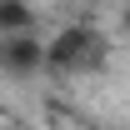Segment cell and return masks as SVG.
I'll list each match as a JSON object with an SVG mask.
<instances>
[{"label":"cell","instance_id":"cell-1","mask_svg":"<svg viewBox=\"0 0 130 130\" xmlns=\"http://www.w3.org/2000/svg\"><path fill=\"white\" fill-rule=\"evenodd\" d=\"M105 65H110V35L100 30V25H90V20L60 25L45 40V75L85 80V75H100Z\"/></svg>","mask_w":130,"mask_h":130},{"label":"cell","instance_id":"cell-2","mask_svg":"<svg viewBox=\"0 0 130 130\" xmlns=\"http://www.w3.org/2000/svg\"><path fill=\"white\" fill-rule=\"evenodd\" d=\"M0 70L5 75H15V80H30L45 70V40L35 30L25 35H0Z\"/></svg>","mask_w":130,"mask_h":130},{"label":"cell","instance_id":"cell-3","mask_svg":"<svg viewBox=\"0 0 130 130\" xmlns=\"http://www.w3.org/2000/svg\"><path fill=\"white\" fill-rule=\"evenodd\" d=\"M25 30H35L30 0H0V35H25Z\"/></svg>","mask_w":130,"mask_h":130},{"label":"cell","instance_id":"cell-4","mask_svg":"<svg viewBox=\"0 0 130 130\" xmlns=\"http://www.w3.org/2000/svg\"><path fill=\"white\" fill-rule=\"evenodd\" d=\"M120 30L130 35V5H125V10H120Z\"/></svg>","mask_w":130,"mask_h":130}]
</instances>
